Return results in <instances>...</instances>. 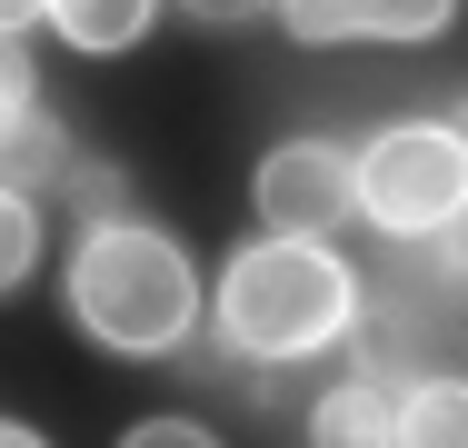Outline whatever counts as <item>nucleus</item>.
Listing matches in <instances>:
<instances>
[{"mask_svg": "<svg viewBox=\"0 0 468 448\" xmlns=\"http://www.w3.org/2000/svg\"><path fill=\"white\" fill-rule=\"evenodd\" d=\"M60 170H70V130H60L50 110H20V120H0V189H10V199L50 189Z\"/></svg>", "mask_w": 468, "mask_h": 448, "instance_id": "obj_8", "label": "nucleus"}, {"mask_svg": "<svg viewBox=\"0 0 468 448\" xmlns=\"http://www.w3.org/2000/svg\"><path fill=\"white\" fill-rule=\"evenodd\" d=\"M359 170V209L399 240H429L459 219V189H468V150L449 120H409V130H378L369 150L349 160Z\"/></svg>", "mask_w": 468, "mask_h": 448, "instance_id": "obj_3", "label": "nucleus"}, {"mask_svg": "<svg viewBox=\"0 0 468 448\" xmlns=\"http://www.w3.org/2000/svg\"><path fill=\"white\" fill-rule=\"evenodd\" d=\"M189 20H250V10H270V0H180Z\"/></svg>", "mask_w": 468, "mask_h": 448, "instance_id": "obj_15", "label": "nucleus"}, {"mask_svg": "<svg viewBox=\"0 0 468 448\" xmlns=\"http://www.w3.org/2000/svg\"><path fill=\"white\" fill-rule=\"evenodd\" d=\"M349 329H359V358H369L378 389H399L409 368H449V289L388 279V289H369L349 309Z\"/></svg>", "mask_w": 468, "mask_h": 448, "instance_id": "obj_5", "label": "nucleus"}, {"mask_svg": "<svg viewBox=\"0 0 468 448\" xmlns=\"http://www.w3.org/2000/svg\"><path fill=\"white\" fill-rule=\"evenodd\" d=\"M30 10H50V0H0V40H20V20Z\"/></svg>", "mask_w": 468, "mask_h": 448, "instance_id": "obj_16", "label": "nucleus"}, {"mask_svg": "<svg viewBox=\"0 0 468 448\" xmlns=\"http://www.w3.org/2000/svg\"><path fill=\"white\" fill-rule=\"evenodd\" d=\"M309 439L319 448H399V389H378V379L329 389V399L309 409Z\"/></svg>", "mask_w": 468, "mask_h": 448, "instance_id": "obj_7", "label": "nucleus"}, {"mask_svg": "<svg viewBox=\"0 0 468 448\" xmlns=\"http://www.w3.org/2000/svg\"><path fill=\"white\" fill-rule=\"evenodd\" d=\"M30 110V60H20V40H0V120H20Z\"/></svg>", "mask_w": 468, "mask_h": 448, "instance_id": "obj_14", "label": "nucleus"}, {"mask_svg": "<svg viewBox=\"0 0 468 448\" xmlns=\"http://www.w3.org/2000/svg\"><path fill=\"white\" fill-rule=\"evenodd\" d=\"M468 439V399H459V379H429L409 409H399V448H459Z\"/></svg>", "mask_w": 468, "mask_h": 448, "instance_id": "obj_10", "label": "nucleus"}, {"mask_svg": "<svg viewBox=\"0 0 468 448\" xmlns=\"http://www.w3.org/2000/svg\"><path fill=\"white\" fill-rule=\"evenodd\" d=\"M459 0H289L299 40H429Z\"/></svg>", "mask_w": 468, "mask_h": 448, "instance_id": "obj_6", "label": "nucleus"}, {"mask_svg": "<svg viewBox=\"0 0 468 448\" xmlns=\"http://www.w3.org/2000/svg\"><path fill=\"white\" fill-rule=\"evenodd\" d=\"M120 448H219V439H209V429H189V419H140Z\"/></svg>", "mask_w": 468, "mask_h": 448, "instance_id": "obj_13", "label": "nucleus"}, {"mask_svg": "<svg viewBox=\"0 0 468 448\" xmlns=\"http://www.w3.org/2000/svg\"><path fill=\"white\" fill-rule=\"evenodd\" d=\"M0 448H40V439H30V429H20V419H0Z\"/></svg>", "mask_w": 468, "mask_h": 448, "instance_id": "obj_17", "label": "nucleus"}, {"mask_svg": "<svg viewBox=\"0 0 468 448\" xmlns=\"http://www.w3.org/2000/svg\"><path fill=\"white\" fill-rule=\"evenodd\" d=\"M70 209H80V229H120V209H130V179L110 170V160H70Z\"/></svg>", "mask_w": 468, "mask_h": 448, "instance_id": "obj_11", "label": "nucleus"}, {"mask_svg": "<svg viewBox=\"0 0 468 448\" xmlns=\"http://www.w3.org/2000/svg\"><path fill=\"white\" fill-rule=\"evenodd\" d=\"M70 309L100 349L160 358L189 339L199 319V289H189V260L160 240V229H80V260H70Z\"/></svg>", "mask_w": 468, "mask_h": 448, "instance_id": "obj_2", "label": "nucleus"}, {"mask_svg": "<svg viewBox=\"0 0 468 448\" xmlns=\"http://www.w3.org/2000/svg\"><path fill=\"white\" fill-rule=\"evenodd\" d=\"M30 260H40V219H30V199H10V189H0V299L30 279Z\"/></svg>", "mask_w": 468, "mask_h": 448, "instance_id": "obj_12", "label": "nucleus"}, {"mask_svg": "<svg viewBox=\"0 0 468 448\" xmlns=\"http://www.w3.org/2000/svg\"><path fill=\"white\" fill-rule=\"evenodd\" d=\"M349 209H359V170L339 140H289L260 160V219L280 240H329Z\"/></svg>", "mask_w": 468, "mask_h": 448, "instance_id": "obj_4", "label": "nucleus"}, {"mask_svg": "<svg viewBox=\"0 0 468 448\" xmlns=\"http://www.w3.org/2000/svg\"><path fill=\"white\" fill-rule=\"evenodd\" d=\"M150 10H160V0H50V20H60L80 50H130V40L150 30Z\"/></svg>", "mask_w": 468, "mask_h": 448, "instance_id": "obj_9", "label": "nucleus"}, {"mask_svg": "<svg viewBox=\"0 0 468 448\" xmlns=\"http://www.w3.org/2000/svg\"><path fill=\"white\" fill-rule=\"evenodd\" d=\"M349 309H359V279L339 250H319V240H260V250H239L229 279H219V339L250 358H309L329 349L339 329H349Z\"/></svg>", "mask_w": 468, "mask_h": 448, "instance_id": "obj_1", "label": "nucleus"}]
</instances>
